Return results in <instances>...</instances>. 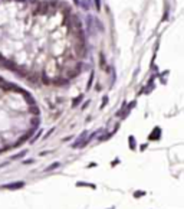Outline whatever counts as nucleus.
I'll return each instance as SVG.
<instances>
[{"label": "nucleus", "mask_w": 184, "mask_h": 209, "mask_svg": "<svg viewBox=\"0 0 184 209\" xmlns=\"http://www.w3.org/2000/svg\"><path fill=\"white\" fill-rule=\"evenodd\" d=\"M24 186V182H15V183H9V185H3L1 189H9V190H16Z\"/></svg>", "instance_id": "nucleus-1"}, {"label": "nucleus", "mask_w": 184, "mask_h": 209, "mask_svg": "<svg viewBox=\"0 0 184 209\" xmlns=\"http://www.w3.org/2000/svg\"><path fill=\"white\" fill-rule=\"evenodd\" d=\"M36 12H38V13H40V15H45V13L48 12V4H46V3H43V4H40L39 7L36 9Z\"/></svg>", "instance_id": "nucleus-2"}, {"label": "nucleus", "mask_w": 184, "mask_h": 209, "mask_svg": "<svg viewBox=\"0 0 184 209\" xmlns=\"http://www.w3.org/2000/svg\"><path fill=\"white\" fill-rule=\"evenodd\" d=\"M26 150H24V152H20V153H17V154H15V156H12V157H10V159H9V160L10 161H13V160H16V159H19V157H23L24 154H26Z\"/></svg>", "instance_id": "nucleus-3"}, {"label": "nucleus", "mask_w": 184, "mask_h": 209, "mask_svg": "<svg viewBox=\"0 0 184 209\" xmlns=\"http://www.w3.org/2000/svg\"><path fill=\"white\" fill-rule=\"evenodd\" d=\"M157 134H161V130L160 129H155V130H154V133H152L151 136H150V138H151V140H157V138H158V137H157Z\"/></svg>", "instance_id": "nucleus-4"}, {"label": "nucleus", "mask_w": 184, "mask_h": 209, "mask_svg": "<svg viewBox=\"0 0 184 209\" xmlns=\"http://www.w3.org/2000/svg\"><path fill=\"white\" fill-rule=\"evenodd\" d=\"M59 166H61V164L56 161V163H53V164H50L49 167H46V169H45V172H50V170H53V169H58Z\"/></svg>", "instance_id": "nucleus-5"}, {"label": "nucleus", "mask_w": 184, "mask_h": 209, "mask_svg": "<svg viewBox=\"0 0 184 209\" xmlns=\"http://www.w3.org/2000/svg\"><path fill=\"white\" fill-rule=\"evenodd\" d=\"M81 101H82V95H79L78 98H75V100H73V104L72 105H73V107H76V105L79 104Z\"/></svg>", "instance_id": "nucleus-6"}, {"label": "nucleus", "mask_w": 184, "mask_h": 209, "mask_svg": "<svg viewBox=\"0 0 184 209\" xmlns=\"http://www.w3.org/2000/svg\"><path fill=\"white\" fill-rule=\"evenodd\" d=\"M129 147H131V149H134V147H135V140H134V137H132V136L129 137Z\"/></svg>", "instance_id": "nucleus-7"}, {"label": "nucleus", "mask_w": 184, "mask_h": 209, "mask_svg": "<svg viewBox=\"0 0 184 209\" xmlns=\"http://www.w3.org/2000/svg\"><path fill=\"white\" fill-rule=\"evenodd\" d=\"M95 4H96V9L101 7V4H99V0H95Z\"/></svg>", "instance_id": "nucleus-8"}, {"label": "nucleus", "mask_w": 184, "mask_h": 209, "mask_svg": "<svg viewBox=\"0 0 184 209\" xmlns=\"http://www.w3.org/2000/svg\"><path fill=\"white\" fill-rule=\"evenodd\" d=\"M17 1H24V0H17Z\"/></svg>", "instance_id": "nucleus-9"}]
</instances>
